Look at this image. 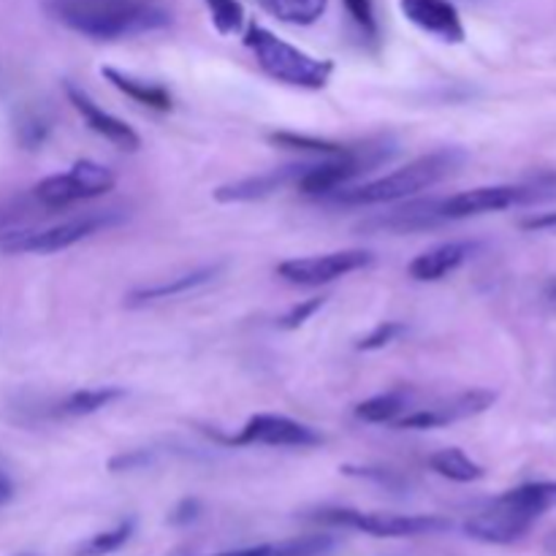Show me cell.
Segmentation results:
<instances>
[{
    "label": "cell",
    "mask_w": 556,
    "mask_h": 556,
    "mask_svg": "<svg viewBox=\"0 0 556 556\" xmlns=\"http://www.w3.org/2000/svg\"><path fill=\"white\" fill-rule=\"evenodd\" d=\"M60 25L92 41H123L172 25L161 0H47Z\"/></svg>",
    "instance_id": "1"
},
{
    "label": "cell",
    "mask_w": 556,
    "mask_h": 556,
    "mask_svg": "<svg viewBox=\"0 0 556 556\" xmlns=\"http://www.w3.org/2000/svg\"><path fill=\"white\" fill-rule=\"evenodd\" d=\"M465 161V150H459V147H443V150H434L429 152V155L416 157V161H410L407 166L396 168V172L386 174V177L372 179V182L337 190V193H331V201L345 206H375L410 199V195H418L421 190L434 188V185L443 182L445 177L459 172Z\"/></svg>",
    "instance_id": "2"
},
{
    "label": "cell",
    "mask_w": 556,
    "mask_h": 556,
    "mask_svg": "<svg viewBox=\"0 0 556 556\" xmlns=\"http://www.w3.org/2000/svg\"><path fill=\"white\" fill-rule=\"evenodd\" d=\"M244 47L253 52L261 71L275 81H282V85L302 87V90H324L334 74L331 60L313 58L304 49L293 47L286 38L271 33L269 27L255 25V22L244 30Z\"/></svg>",
    "instance_id": "3"
},
{
    "label": "cell",
    "mask_w": 556,
    "mask_h": 556,
    "mask_svg": "<svg viewBox=\"0 0 556 556\" xmlns=\"http://www.w3.org/2000/svg\"><path fill=\"white\" fill-rule=\"evenodd\" d=\"M396 155L394 144L386 141H369L362 147H345V152L331 155L324 163H309L307 172L299 177L296 190L307 195H331L337 190L348 188L353 179L364 177V174L375 172L383 163H389Z\"/></svg>",
    "instance_id": "4"
},
{
    "label": "cell",
    "mask_w": 556,
    "mask_h": 556,
    "mask_svg": "<svg viewBox=\"0 0 556 556\" xmlns=\"http://www.w3.org/2000/svg\"><path fill=\"white\" fill-rule=\"evenodd\" d=\"M315 521L329 527L367 532L372 538H418L440 535L454 527L445 516H400V514H362L353 508H324L313 514Z\"/></svg>",
    "instance_id": "5"
},
{
    "label": "cell",
    "mask_w": 556,
    "mask_h": 556,
    "mask_svg": "<svg viewBox=\"0 0 556 556\" xmlns=\"http://www.w3.org/2000/svg\"><path fill=\"white\" fill-rule=\"evenodd\" d=\"M117 185V174L96 161H76L68 172L52 174L36 185V199L49 210H63L76 201L106 195Z\"/></svg>",
    "instance_id": "6"
},
{
    "label": "cell",
    "mask_w": 556,
    "mask_h": 556,
    "mask_svg": "<svg viewBox=\"0 0 556 556\" xmlns=\"http://www.w3.org/2000/svg\"><path fill=\"white\" fill-rule=\"evenodd\" d=\"M119 223L117 215H87V217H74L68 223H60V226L49 228H33V231H11L0 239V250L3 253H60V250H68L74 244H79L81 239L92 237V233L103 231V228Z\"/></svg>",
    "instance_id": "7"
},
{
    "label": "cell",
    "mask_w": 556,
    "mask_h": 556,
    "mask_svg": "<svg viewBox=\"0 0 556 556\" xmlns=\"http://www.w3.org/2000/svg\"><path fill=\"white\" fill-rule=\"evenodd\" d=\"M541 188L530 185H486V188H472L465 193H456L451 199L438 201L440 220H467V217L489 215V212H503L510 206L530 204V201L543 199L546 193H538Z\"/></svg>",
    "instance_id": "8"
},
{
    "label": "cell",
    "mask_w": 556,
    "mask_h": 556,
    "mask_svg": "<svg viewBox=\"0 0 556 556\" xmlns=\"http://www.w3.org/2000/svg\"><path fill=\"white\" fill-rule=\"evenodd\" d=\"M372 264L375 255L369 253V250H337V253L282 261V264L277 266V275L286 282H291V286L318 288L340 280V277L353 275V271L367 269V266Z\"/></svg>",
    "instance_id": "9"
},
{
    "label": "cell",
    "mask_w": 556,
    "mask_h": 556,
    "mask_svg": "<svg viewBox=\"0 0 556 556\" xmlns=\"http://www.w3.org/2000/svg\"><path fill=\"white\" fill-rule=\"evenodd\" d=\"M226 445L248 448V445H269V448H315L324 443V434L307 424H299L277 413H258L248 418L242 429L231 438H220Z\"/></svg>",
    "instance_id": "10"
},
{
    "label": "cell",
    "mask_w": 556,
    "mask_h": 556,
    "mask_svg": "<svg viewBox=\"0 0 556 556\" xmlns=\"http://www.w3.org/2000/svg\"><path fill=\"white\" fill-rule=\"evenodd\" d=\"M497 402V394L489 389H472L462 391V394L448 396V400H440L438 405L421 407V410L405 413L402 418H396V429H443L451 427L456 421H467V418H476L481 413H486L489 407Z\"/></svg>",
    "instance_id": "11"
},
{
    "label": "cell",
    "mask_w": 556,
    "mask_h": 556,
    "mask_svg": "<svg viewBox=\"0 0 556 556\" xmlns=\"http://www.w3.org/2000/svg\"><path fill=\"white\" fill-rule=\"evenodd\" d=\"M535 521V516L494 500L492 508L481 510V514L465 521V535L472 538V541L494 543V546H510V543L521 541Z\"/></svg>",
    "instance_id": "12"
},
{
    "label": "cell",
    "mask_w": 556,
    "mask_h": 556,
    "mask_svg": "<svg viewBox=\"0 0 556 556\" xmlns=\"http://www.w3.org/2000/svg\"><path fill=\"white\" fill-rule=\"evenodd\" d=\"M65 98H68L71 106L79 112V117L85 119L87 128L92 130V134L103 136V139L109 141V144H114L117 150H125V152H136L141 147V136L136 134L134 128H130L125 119L114 117V114L103 112L101 106H98L96 101H92L90 96H87L81 87H76L74 81H65Z\"/></svg>",
    "instance_id": "13"
},
{
    "label": "cell",
    "mask_w": 556,
    "mask_h": 556,
    "mask_svg": "<svg viewBox=\"0 0 556 556\" xmlns=\"http://www.w3.org/2000/svg\"><path fill=\"white\" fill-rule=\"evenodd\" d=\"M400 9L410 25L445 43H462L467 38L459 9L451 0H400Z\"/></svg>",
    "instance_id": "14"
},
{
    "label": "cell",
    "mask_w": 556,
    "mask_h": 556,
    "mask_svg": "<svg viewBox=\"0 0 556 556\" xmlns=\"http://www.w3.org/2000/svg\"><path fill=\"white\" fill-rule=\"evenodd\" d=\"M307 168L309 163H291V166L271 168V172L255 174V177H244L237 179V182L220 185L212 195H215V201H220V204H244V201L269 199L271 193L288 188V185L296 188L299 177H302Z\"/></svg>",
    "instance_id": "15"
},
{
    "label": "cell",
    "mask_w": 556,
    "mask_h": 556,
    "mask_svg": "<svg viewBox=\"0 0 556 556\" xmlns=\"http://www.w3.org/2000/svg\"><path fill=\"white\" fill-rule=\"evenodd\" d=\"M472 253H476V244L465 242V239L443 242L438 248L427 250V253L416 255L410 266H407V275L416 282H440L448 275H454L456 269H462L472 258Z\"/></svg>",
    "instance_id": "16"
},
{
    "label": "cell",
    "mask_w": 556,
    "mask_h": 556,
    "mask_svg": "<svg viewBox=\"0 0 556 556\" xmlns=\"http://www.w3.org/2000/svg\"><path fill=\"white\" fill-rule=\"evenodd\" d=\"M438 201H416V204L400 206V210L389 212V215L372 217V220L364 223L362 228L367 231H386V233H416V231H429V228H438L440 215H438Z\"/></svg>",
    "instance_id": "17"
},
{
    "label": "cell",
    "mask_w": 556,
    "mask_h": 556,
    "mask_svg": "<svg viewBox=\"0 0 556 556\" xmlns=\"http://www.w3.org/2000/svg\"><path fill=\"white\" fill-rule=\"evenodd\" d=\"M223 271V264H210V266H199L193 271H185V275L172 277V280L155 282V286L139 288L128 296V307H141V304H152V302H163V299H174L182 296V293L195 291V288H204L215 280L217 275Z\"/></svg>",
    "instance_id": "18"
},
{
    "label": "cell",
    "mask_w": 556,
    "mask_h": 556,
    "mask_svg": "<svg viewBox=\"0 0 556 556\" xmlns=\"http://www.w3.org/2000/svg\"><path fill=\"white\" fill-rule=\"evenodd\" d=\"M101 76L109 81V85L117 87V90L123 92V96H128L130 101L141 103V106L155 109V112H172V109H174L172 92H168L163 85H155V81L136 79V76L125 74V71L112 68V65H103Z\"/></svg>",
    "instance_id": "19"
},
{
    "label": "cell",
    "mask_w": 556,
    "mask_h": 556,
    "mask_svg": "<svg viewBox=\"0 0 556 556\" xmlns=\"http://www.w3.org/2000/svg\"><path fill=\"white\" fill-rule=\"evenodd\" d=\"M497 503L510 505V508L525 510V514L541 519L546 510L556 508V481L525 483V486H516V489H510V492L500 494Z\"/></svg>",
    "instance_id": "20"
},
{
    "label": "cell",
    "mask_w": 556,
    "mask_h": 556,
    "mask_svg": "<svg viewBox=\"0 0 556 556\" xmlns=\"http://www.w3.org/2000/svg\"><path fill=\"white\" fill-rule=\"evenodd\" d=\"M125 391L117 389V386H101V389H81L74 391V394L65 396L63 402H58L54 407V416L60 418H81V416H92V413L103 410L112 402L123 400Z\"/></svg>",
    "instance_id": "21"
},
{
    "label": "cell",
    "mask_w": 556,
    "mask_h": 556,
    "mask_svg": "<svg viewBox=\"0 0 556 556\" xmlns=\"http://www.w3.org/2000/svg\"><path fill=\"white\" fill-rule=\"evenodd\" d=\"M413 402V391L391 389L386 394L369 396L356 407V418L364 424H394L407 413Z\"/></svg>",
    "instance_id": "22"
},
{
    "label": "cell",
    "mask_w": 556,
    "mask_h": 556,
    "mask_svg": "<svg viewBox=\"0 0 556 556\" xmlns=\"http://www.w3.org/2000/svg\"><path fill=\"white\" fill-rule=\"evenodd\" d=\"M429 467H432L440 478H448V481L456 483H476L486 476V470H483L478 462H472L462 448L438 451V454L429 456Z\"/></svg>",
    "instance_id": "23"
},
{
    "label": "cell",
    "mask_w": 556,
    "mask_h": 556,
    "mask_svg": "<svg viewBox=\"0 0 556 556\" xmlns=\"http://www.w3.org/2000/svg\"><path fill=\"white\" fill-rule=\"evenodd\" d=\"M271 16L288 25H315L329 9V0H261Z\"/></svg>",
    "instance_id": "24"
},
{
    "label": "cell",
    "mask_w": 556,
    "mask_h": 556,
    "mask_svg": "<svg viewBox=\"0 0 556 556\" xmlns=\"http://www.w3.org/2000/svg\"><path fill=\"white\" fill-rule=\"evenodd\" d=\"M134 530H136V521L134 519L119 521V525L112 527V530L98 532V535L87 538V541L81 543L79 548H76L74 556H106V554L119 552V548H123L125 543H128L130 538H134Z\"/></svg>",
    "instance_id": "25"
},
{
    "label": "cell",
    "mask_w": 556,
    "mask_h": 556,
    "mask_svg": "<svg viewBox=\"0 0 556 556\" xmlns=\"http://www.w3.org/2000/svg\"><path fill=\"white\" fill-rule=\"evenodd\" d=\"M269 141L277 147H286V150H302V152H320V155H340L345 152L348 144H340V141L331 139H318V136L307 134H291V130H277V134H269Z\"/></svg>",
    "instance_id": "26"
},
{
    "label": "cell",
    "mask_w": 556,
    "mask_h": 556,
    "mask_svg": "<svg viewBox=\"0 0 556 556\" xmlns=\"http://www.w3.org/2000/svg\"><path fill=\"white\" fill-rule=\"evenodd\" d=\"M212 16V25L220 36H233L244 27V5L239 0H204Z\"/></svg>",
    "instance_id": "27"
},
{
    "label": "cell",
    "mask_w": 556,
    "mask_h": 556,
    "mask_svg": "<svg viewBox=\"0 0 556 556\" xmlns=\"http://www.w3.org/2000/svg\"><path fill=\"white\" fill-rule=\"evenodd\" d=\"M402 334H407V324H402V320H383V324L375 326L367 337H362V340L356 342V348L367 353L383 351V348H389L391 342L400 340Z\"/></svg>",
    "instance_id": "28"
},
{
    "label": "cell",
    "mask_w": 556,
    "mask_h": 556,
    "mask_svg": "<svg viewBox=\"0 0 556 556\" xmlns=\"http://www.w3.org/2000/svg\"><path fill=\"white\" fill-rule=\"evenodd\" d=\"M342 472H345V476H353V478H362V481H372V483H378V486L391 489V492H405L407 489V478L400 476L396 470H386V467L345 465L342 467Z\"/></svg>",
    "instance_id": "29"
},
{
    "label": "cell",
    "mask_w": 556,
    "mask_h": 556,
    "mask_svg": "<svg viewBox=\"0 0 556 556\" xmlns=\"http://www.w3.org/2000/svg\"><path fill=\"white\" fill-rule=\"evenodd\" d=\"M326 304V296H315V299H304V302L293 304L291 309H288L286 315H282L280 320H277V326H280L282 331H296L302 329L307 320L315 318V313H320Z\"/></svg>",
    "instance_id": "30"
},
{
    "label": "cell",
    "mask_w": 556,
    "mask_h": 556,
    "mask_svg": "<svg viewBox=\"0 0 556 556\" xmlns=\"http://www.w3.org/2000/svg\"><path fill=\"white\" fill-rule=\"evenodd\" d=\"M345 3L348 16L356 22L358 30L364 33L367 38H378V16H375V5L372 0H342Z\"/></svg>",
    "instance_id": "31"
},
{
    "label": "cell",
    "mask_w": 556,
    "mask_h": 556,
    "mask_svg": "<svg viewBox=\"0 0 556 556\" xmlns=\"http://www.w3.org/2000/svg\"><path fill=\"white\" fill-rule=\"evenodd\" d=\"M150 462H152L150 451H125V454H117L112 462H109V470L130 472V470H139V467L150 465Z\"/></svg>",
    "instance_id": "32"
},
{
    "label": "cell",
    "mask_w": 556,
    "mask_h": 556,
    "mask_svg": "<svg viewBox=\"0 0 556 556\" xmlns=\"http://www.w3.org/2000/svg\"><path fill=\"white\" fill-rule=\"evenodd\" d=\"M47 134H49V125L43 123L41 117H27L25 123L20 125V141L25 147H41L43 144V139H47Z\"/></svg>",
    "instance_id": "33"
},
{
    "label": "cell",
    "mask_w": 556,
    "mask_h": 556,
    "mask_svg": "<svg viewBox=\"0 0 556 556\" xmlns=\"http://www.w3.org/2000/svg\"><path fill=\"white\" fill-rule=\"evenodd\" d=\"M199 514H201L199 500H182V503H179L177 508L172 510L168 521H172V525H177V527H182V525H190V521L199 519Z\"/></svg>",
    "instance_id": "34"
},
{
    "label": "cell",
    "mask_w": 556,
    "mask_h": 556,
    "mask_svg": "<svg viewBox=\"0 0 556 556\" xmlns=\"http://www.w3.org/2000/svg\"><path fill=\"white\" fill-rule=\"evenodd\" d=\"M521 228L525 231H556V212L527 217V220H521Z\"/></svg>",
    "instance_id": "35"
},
{
    "label": "cell",
    "mask_w": 556,
    "mask_h": 556,
    "mask_svg": "<svg viewBox=\"0 0 556 556\" xmlns=\"http://www.w3.org/2000/svg\"><path fill=\"white\" fill-rule=\"evenodd\" d=\"M217 556H277V543H264V546L253 548H237V552H226Z\"/></svg>",
    "instance_id": "36"
},
{
    "label": "cell",
    "mask_w": 556,
    "mask_h": 556,
    "mask_svg": "<svg viewBox=\"0 0 556 556\" xmlns=\"http://www.w3.org/2000/svg\"><path fill=\"white\" fill-rule=\"evenodd\" d=\"M11 497H14V483H11L9 476H3V472H0V505L9 503Z\"/></svg>",
    "instance_id": "37"
},
{
    "label": "cell",
    "mask_w": 556,
    "mask_h": 556,
    "mask_svg": "<svg viewBox=\"0 0 556 556\" xmlns=\"http://www.w3.org/2000/svg\"><path fill=\"white\" fill-rule=\"evenodd\" d=\"M546 296H548V299H552V302L556 304V277H554V280H552V282H548V286H546Z\"/></svg>",
    "instance_id": "38"
},
{
    "label": "cell",
    "mask_w": 556,
    "mask_h": 556,
    "mask_svg": "<svg viewBox=\"0 0 556 556\" xmlns=\"http://www.w3.org/2000/svg\"><path fill=\"white\" fill-rule=\"evenodd\" d=\"M16 556H38V554H16Z\"/></svg>",
    "instance_id": "39"
}]
</instances>
